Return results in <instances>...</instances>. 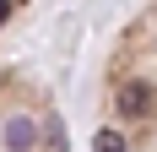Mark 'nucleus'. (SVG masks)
Masks as SVG:
<instances>
[{"label":"nucleus","mask_w":157,"mask_h":152,"mask_svg":"<svg viewBox=\"0 0 157 152\" xmlns=\"http://www.w3.org/2000/svg\"><path fill=\"white\" fill-rule=\"evenodd\" d=\"M6 16H11V0H0V22H6Z\"/></svg>","instance_id":"nucleus-4"},{"label":"nucleus","mask_w":157,"mask_h":152,"mask_svg":"<svg viewBox=\"0 0 157 152\" xmlns=\"http://www.w3.org/2000/svg\"><path fill=\"white\" fill-rule=\"evenodd\" d=\"M33 136H38V125H33V120H22V114H11V120H6V147H11V152H27Z\"/></svg>","instance_id":"nucleus-2"},{"label":"nucleus","mask_w":157,"mask_h":152,"mask_svg":"<svg viewBox=\"0 0 157 152\" xmlns=\"http://www.w3.org/2000/svg\"><path fill=\"white\" fill-rule=\"evenodd\" d=\"M92 152H125V141L114 136V130H103V136H98V141H92Z\"/></svg>","instance_id":"nucleus-3"},{"label":"nucleus","mask_w":157,"mask_h":152,"mask_svg":"<svg viewBox=\"0 0 157 152\" xmlns=\"http://www.w3.org/2000/svg\"><path fill=\"white\" fill-rule=\"evenodd\" d=\"M146 109H152V87H146V82H130V87L119 92V114H130V120H141Z\"/></svg>","instance_id":"nucleus-1"}]
</instances>
